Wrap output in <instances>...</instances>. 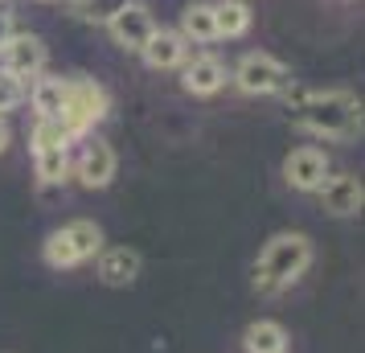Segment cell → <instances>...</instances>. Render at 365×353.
Listing matches in <instances>:
<instances>
[{"instance_id":"6da1fadb","label":"cell","mask_w":365,"mask_h":353,"mask_svg":"<svg viewBox=\"0 0 365 353\" xmlns=\"http://www.w3.org/2000/svg\"><path fill=\"white\" fill-rule=\"evenodd\" d=\"M308 267H312V238L299 230H283L267 242L259 263H255V292L275 296V292L296 284Z\"/></svg>"},{"instance_id":"2e32d148","label":"cell","mask_w":365,"mask_h":353,"mask_svg":"<svg viewBox=\"0 0 365 353\" xmlns=\"http://www.w3.org/2000/svg\"><path fill=\"white\" fill-rule=\"evenodd\" d=\"M62 99H66V78L37 74L34 86H29V103H34L37 119H58V111H62Z\"/></svg>"},{"instance_id":"7a4b0ae2","label":"cell","mask_w":365,"mask_h":353,"mask_svg":"<svg viewBox=\"0 0 365 353\" xmlns=\"http://www.w3.org/2000/svg\"><path fill=\"white\" fill-rule=\"evenodd\" d=\"M292 123L324 140L361 132V99L353 91H324V95H304L292 107Z\"/></svg>"},{"instance_id":"d6986e66","label":"cell","mask_w":365,"mask_h":353,"mask_svg":"<svg viewBox=\"0 0 365 353\" xmlns=\"http://www.w3.org/2000/svg\"><path fill=\"white\" fill-rule=\"evenodd\" d=\"M29 144H34V152H41V148H70V135H66V128H62L58 119H37Z\"/></svg>"},{"instance_id":"30bf717a","label":"cell","mask_w":365,"mask_h":353,"mask_svg":"<svg viewBox=\"0 0 365 353\" xmlns=\"http://www.w3.org/2000/svg\"><path fill=\"white\" fill-rule=\"evenodd\" d=\"M320 193V205L329 210L332 218H353L365 202V189H361V177H353V173H336V177H324V185L316 189Z\"/></svg>"},{"instance_id":"5b68a950","label":"cell","mask_w":365,"mask_h":353,"mask_svg":"<svg viewBox=\"0 0 365 353\" xmlns=\"http://www.w3.org/2000/svg\"><path fill=\"white\" fill-rule=\"evenodd\" d=\"M230 78H234V86H238L242 95H279L283 86L292 83V70L283 66L279 58L255 50V53H247V58L234 66Z\"/></svg>"},{"instance_id":"e0dca14e","label":"cell","mask_w":365,"mask_h":353,"mask_svg":"<svg viewBox=\"0 0 365 353\" xmlns=\"http://www.w3.org/2000/svg\"><path fill=\"white\" fill-rule=\"evenodd\" d=\"M250 21H255V13H250L247 0H214V29H217V37H242L250 29Z\"/></svg>"},{"instance_id":"9c48e42d","label":"cell","mask_w":365,"mask_h":353,"mask_svg":"<svg viewBox=\"0 0 365 353\" xmlns=\"http://www.w3.org/2000/svg\"><path fill=\"white\" fill-rule=\"evenodd\" d=\"M107 29H111V37H115V46H123V50H144L148 46V37L156 34V21H152V13L144 9V4H135V0H128L123 9H119L115 17L107 21Z\"/></svg>"},{"instance_id":"3957f363","label":"cell","mask_w":365,"mask_h":353,"mask_svg":"<svg viewBox=\"0 0 365 353\" xmlns=\"http://www.w3.org/2000/svg\"><path fill=\"white\" fill-rule=\"evenodd\" d=\"M111 111V95L107 86L86 78V74H70L66 78V99H62V111H58V123L66 128L70 140H83L91 135L95 123H103Z\"/></svg>"},{"instance_id":"7402d4cb","label":"cell","mask_w":365,"mask_h":353,"mask_svg":"<svg viewBox=\"0 0 365 353\" xmlns=\"http://www.w3.org/2000/svg\"><path fill=\"white\" fill-rule=\"evenodd\" d=\"M13 34H17V29H13V13H9V9H0V46H4Z\"/></svg>"},{"instance_id":"9a60e30c","label":"cell","mask_w":365,"mask_h":353,"mask_svg":"<svg viewBox=\"0 0 365 353\" xmlns=\"http://www.w3.org/2000/svg\"><path fill=\"white\" fill-rule=\"evenodd\" d=\"M177 34H181L185 41H197V46L217 41L214 4H210V0H193V4H185V9H181V29H177Z\"/></svg>"},{"instance_id":"ffe728a7","label":"cell","mask_w":365,"mask_h":353,"mask_svg":"<svg viewBox=\"0 0 365 353\" xmlns=\"http://www.w3.org/2000/svg\"><path fill=\"white\" fill-rule=\"evenodd\" d=\"M21 103H25V83L0 70V116H9V111L21 107Z\"/></svg>"},{"instance_id":"8992f818","label":"cell","mask_w":365,"mask_h":353,"mask_svg":"<svg viewBox=\"0 0 365 353\" xmlns=\"http://www.w3.org/2000/svg\"><path fill=\"white\" fill-rule=\"evenodd\" d=\"M115 168H119L115 148L107 140H99V135H83V148H78V160H70V173L86 189H107L115 181Z\"/></svg>"},{"instance_id":"8fae6325","label":"cell","mask_w":365,"mask_h":353,"mask_svg":"<svg viewBox=\"0 0 365 353\" xmlns=\"http://www.w3.org/2000/svg\"><path fill=\"white\" fill-rule=\"evenodd\" d=\"M181 86L197 99H210L226 86V66L217 62L214 53H197V58H185L181 62Z\"/></svg>"},{"instance_id":"277c9868","label":"cell","mask_w":365,"mask_h":353,"mask_svg":"<svg viewBox=\"0 0 365 353\" xmlns=\"http://www.w3.org/2000/svg\"><path fill=\"white\" fill-rule=\"evenodd\" d=\"M103 251V230L99 222L91 218H74L66 226H58L46 247H41V259L50 263L53 271H70V267H83L86 259H95Z\"/></svg>"},{"instance_id":"44dd1931","label":"cell","mask_w":365,"mask_h":353,"mask_svg":"<svg viewBox=\"0 0 365 353\" xmlns=\"http://www.w3.org/2000/svg\"><path fill=\"white\" fill-rule=\"evenodd\" d=\"M123 4H128V0H83V4H78V13H83L86 21H95V25H107Z\"/></svg>"},{"instance_id":"ba28073f","label":"cell","mask_w":365,"mask_h":353,"mask_svg":"<svg viewBox=\"0 0 365 353\" xmlns=\"http://www.w3.org/2000/svg\"><path fill=\"white\" fill-rule=\"evenodd\" d=\"M329 173H332L329 156H324V148H316V144L292 148L287 152V160H283V181L296 189V193H316V189L324 185Z\"/></svg>"},{"instance_id":"cb8c5ba5","label":"cell","mask_w":365,"mask_h":353,"mask_svg":"<svg viewBox=\"0 0 365 353\" xmlns=\"http://www.w3.org/2000/svg\"><path fill=\"white\" fill-rule=\"evenodd\" d=\"M74 4H83V0H74Z\"/></svg>"},{"instance_id":"52a82bcc","label":"cell","mask_w":365,"mask_h":353,"mask_svg":"<svg viewBox=\"0 0 365 353\" xmlns=\"http://www.w3.org/2000/svg\"><path fill=\"white\" fill-rule=\"evenodd\" d=\"M46 62H50V50H46V41L37 34H13L0 46V70L21 78V83L46 74Z\"/></svg>"},{"instance_id":"ac0fdd59","label":"cell","mask_w":365,"mask_h":353,"mask_svg":"<svg viewBox=\"0 0 365 353\" xmlns=\"http://www.w3.org/2000/svg\"><path fill=\"white\" fill-rule=\"evenodd\" d=\"M34 165H37V181L41 185H66V177H70V152L66 148L34 152Z\"/></svg>"},{"instance_id":"5bb4252c","label":"cell","mask_w":365,"mask_h":353,"mask_svg":"<svg viewBox=\"0 0 365 353\" xmlns=\"http://www.w3.org/2000/svg\"><path fill=\"white\" fill-rule=\"evenodd\" d=\"M287 329L279 320H250L242 333V349L247 353H287Z\"/></svg>"},{"instance_id":"4fadbf2b","label":"cell","mask_w":365,"mask_h":353,"mask_svg":"<svg viewBox=\"0 0 365 353\" xmlns=\"http://www.w3.org/2000/svg\"><path fill=\"white\" fill-rule=\"evenodd\" d=\"M140 58H144L148 70H181V62L189 58V41L177 29H160L156 25V34L148 37V46L140 50Z\"/></svg>"},{"instance_id":"7c38bea8","label":"cell","mask_w":365,"mask_h":353,"mask_svg":"<svg viewBox=\"0 0 365 353\" xmlns=\"http://www.w3.org/2000/svg\"><path fill=\"white\" fill-rule=\"evenodd\" d=\"M140 267H144V259H140V251H132V247H103L99 255H95V271H99V280L107 287H128L140 280Z\"/></svg>"},{"instance_id":"603a6c76","label":"cell","mask_w":365,"mask_h":353,"mask_svg":"<svg viewBox=\"0 0 365 353\" xmlns=\"http://www.w3.org/2000/svg\"><path fill=\"white\" fill-rule=\"evenodd\" d=\"M9 140H13V132H9V123H4V116H0V152L9 148Z\"/></svg>"}]
</instances>
